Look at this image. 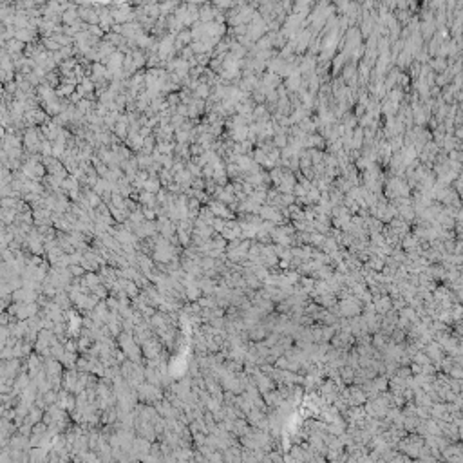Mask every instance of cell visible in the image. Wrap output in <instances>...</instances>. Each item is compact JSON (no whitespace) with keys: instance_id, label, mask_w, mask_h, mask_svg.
I'll return each mask as SVG.
<instances>
[{"instance_id":"6da1fadb","label":"cell","mask_w":463,"mask_h":463,"mask_svg":"<svg viewBox=\"0 0 463 463\" xmlns=\"http://www.w3.org/2000/svg\"><path fill=\"white\" fill-rule=\"evenodd\" d=\"M138 398L142 400V402L145 404H150V402H160L161 398H163V392H161L160 386H156V384H150V382H143L140 388H138Z\"/></svg>"},{"instance_id":"7a4b0ae2","label":"cell","mask_w":463,"mask_h":463,"mask_svg":"<svg viewBox=\"0 0 463 463\" xmlns=\"http://www.w3.org/2000/svg\"><path fill=\"white\" fill-rule=\"evenodd\" d=\"M210 210H212L218 218H222V219H230V216H232V214L228 212L226 208L222 206L221 203H210Z\"/></svg>"}]
</instances>
